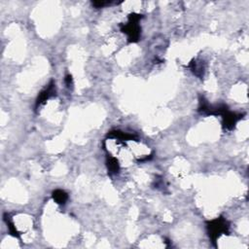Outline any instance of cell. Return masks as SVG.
<instances>
[{
  "instance_id": "obj_1",
  "label": "cell",
  "mask_w": 249,
  "mask_h": 249,
  "mask_svg": "<svg viewBox=\"0 0 249 249\" xmlns=\"http://www.w3.org/2000/svg\"><path fill=\"white\" fill-rule=\"evenodd\" d=\"M66 195L62 191H58L56 192V195H54V198L58 203H63L66 200Z\"/></svg>"
}]
</instances>
